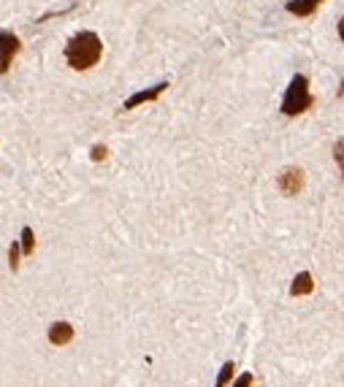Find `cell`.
<instances>
[{
    "mask_svg": "<svg viewBox=\"0 0 344 387\" xmlns=\"http://www.w3.org/2000/svg\"><path fill=\"white\" fill-rule=\"evenodd\" d=\"M339 38H342V41H344V17H342V19H339Z\"/></svg>",
    "mask_w": 344,
    "mask_h": 387,
    "instance_id": "cell-15",
    "label": "cell"
},
{
    "mask_svg": "<svg viewBox=\"0 0 344 387\" xmlns=\"http://www.w3.org/2000/svg\"><path fill=\"white\" fill-rule=\"evenodd\" d=\"M100 54H103V44L100 35L93 30H81L65 44V63L74 71H90L93 65H98Z\"/></svg>",
    "mask_w": 344,
    "mask_h": 387,
    "instance_id": "cell-1",
    "label": "cell"
},
{
    "mask_svg": "<svg viewBox=\"0 0 344 387\" xmlns=\"http://www.w3.org/2000/svg\"><path fill=\"white\" fill-rule=\"evenodd\" d=\"M19 49H22V44L11 30H0V73H8Z\"/></svg>",
    "mask_w": 344,
    "mask_h": 387,
    "instance_id": "cell-3",
    "label": "cell"
},
{
    "mask_svg": "<svg viewBox=\"0 0 344 387\" xmlns=\"http://www.w3.org/2000/svg\"><path fill=\"white\" fill-rule=\"evenodd\" d=\"M304 182H306V176H304V171L295 168V166H290V168H285L282 173H279V179H276V184H279V190L285 195H298L301 190H304Z\"/></svg>",
    "mask_w": 344,
    "mask_h": 387,
    "instance_id": "cell-4",
    "label": "cell"
},
{
    "mask_svg": "<svg viewBox=\"0 0 344 387\" xmlns=\"http://www.w3.org/2000/svg\"><path fill=\"white\" fill-rule=\"evenodd\" d=\"M339 97H344V79H342V87H339Z\"/></svg>",
    "mask_w": 344,
    "mask_h": 387,
    "instance_id": "cell-16",
    "label": "cell"
},
{
    "mask_svg": "<svg viewBox=\"0 0 344 387\" xmlns=\"http://www.w3.org/2000/svg\"><path fill=\"white\" fill-rule=\"evenodd\" d=\"M312 290H315V279H312V274H309V271L295 274L293 285H290V295H293V298H301V295H309Z\"/></svg>",
    "mask_w": 344,
    "mask_h": 387,
    "instance_id": "cell-7",
    "label": "cell"
},
{
    "mask_svg": "<svg viewBox=\"0 0 344 387\" xmlns=\"http://www.w3.org/2000/svg\"><path fill=\"white\" fill-rule=\"evenodd\" d=\"M166 90H169V81H160V84H155V87H149V90H141V93H136V95H130L125 100L123 111H130V109H136V106H141V103H152V100H157V97L163 95Z\"/></svg>",
    "mask_w": 344,
    "mask_h": 387,
    "instance_id": "cell-5",
    "label": "cell"
},
{
    "mask_svg": "<svg viewBox=\"0 0 344 387\" xmlns=\"http://www.w3.org/2000/svg\"><path fill=\"white\" fill-rule=\"evenodd\" d=\"M233 368L236 365L230 363H222V368H220V374H217V382H214V387H228V382H230V377H233Z\"/></svg>",
    "mask_w": 344,
    "mask_h": 387,
    "instance_id": "cell-11",
    "label": "cell"
},
{
    "mask_svg": "<svg viewBox=\"0 0 344 387\" xmlns=\"http://www.w3.org/2000/svg\"><path fill=\"white\" fill-rule=\"evenodd\" d=\"M312 109V93H309V79L304 73H295L285 90V97H282V114L288 117H298L304 111Z\"/></svg>",
    "mask_w": 344,
    "mask_h": 387,
    "instance_id": "cell-2",
    "label": "cell"
},
{
    "mask_svg": "<svg viewBox=\"0 0 344 387\" xmlns=\"http://www.w3.org/2000/svg\"><path fill=\"white\" fill-rule=\"evenodd\" d=\"M19 244H22V255H33V249H36V233H33V228H22V239H19Z\"/></svg>",
    "mask_w": 344,
    "mask_h": 387,
    "instance_id": "cell-9",
    "label": "cell"
},
{
    "mask_svg": "<svg viewBox=\"0 0 344 387\" xmlns=\"http://www.w3.org/2000/svg\"><path fill=\"white\" fill-rule=\"evenodd\" d=\"M19 258H22V244L11 242V246H8V268H11V271L19 268Z\"/></svg>",
    "mask_w": 344,
    "mask_h": 387,
    "instance_id": "cell-10",
    "label": "cell"
},
{
    "mask_svg": "<svg viewBox=\"0 0 344 387\" xmlns=\"http://www.w3.org/2000/svg\"><path fill=\"white\" fill-rule=\"evenodd\" d=\"M322 6V0H290L285 8L293 14V17H312Z\"/></svg>",
    "mask_w": 344,
    "mask_h": 387,
    "instance_id": "cell-8",
    "label": "cell"
},
{
    "mask_svg": "<svg viewBox=\"0 0 344 387\" xmlns=\"http://www.w3.org/2000/svg\"><path fill=\"white\" fill-rule=\"evenodd\" d=\"M334 160H336V166H339L342 179H344V139H339V141L334 144Z\"/></svg>",
    "mask_w": 344,
    "mask_h": 387,
    "instance_id": "cell-12",
    "label": "cell"
},
{
    "mask_svg": "<svg viewBox=\"0 0 344 387\" xmlns=\"http://www.w3.org/2000/svg\"><path fill=\"white\" fill-rule=\"evenodd\" d=\"M233 387H252V374H249V371H244V374H242V377L233 382Z\"/></svg>",
    "mask_w": 344,
    "mask_h": 387,
    "instance_id": "cell-14",
    "label": "cell"
},
{
    "mask_svg": "<svg viewBox=\"0 0 344 387\" xmlns=\"http://www.w3.org/2000/svg\"><path fill=\"white\" fill-rule=\"evenodd\" d=\"M76 336L74 325L71 322H65V319H60V322H52L49 331H47V339L54 344V347H65V344H71Z\"/></svg>",
    "mask_w": 344,
    "mask_h": 387,
    "instance_id": "cell-6",
    "label": "cell"
},
{
    "mask_svg": "<svg viewBox=\"0 0 344 387\" xmlns=\"http://www.w3.org/2000/svg\"><path fill=\"white\" fill-rule=\"evenodd\" d=\"M106 155H109V149L103 144H95L90 149V157H93V163H100V160H106Z\"/></svg>",
    "mask_w": 344,
    "mask_h": 387,
    "instance_id": "cell-13",
    "label": "cell"
}]
</instances>
